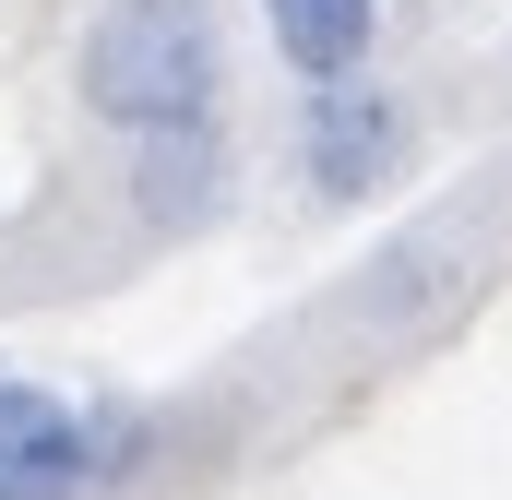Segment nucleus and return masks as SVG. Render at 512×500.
<instances>
[{
  "label": "nucleus",
  "instance_id": "nucleus-1",
  "mask_svg": "<svg viewBox=\"0 0 512 500\" xmlns=\"http://www.w3.org/2000/svg\"><path fill=\"white\" fill-rule=\"evenodd\" d=\"M72 96L120 143L227 120V24H215V0H96V24L72 48Z\"/></svg>",
  "mask_w": 512,
  "mask_h": 500
},
{
  "label": "nucleus",
  "instance_id": "nucleus-2",
  "mask_svg": "<svg viewBox=\"0 0 512 500\" xmlns=\"http://www.w3.org/2000/svg\"><path fill=\"white\" fill-rule=\"evenodd\" d=\"M417 143V108L393 96L382 72H346V84H298V179L310 203H370Z\"/></svg>",
  "mask_w": 512,
  "mask_h": 500
},
{
  "label": "nucleus",
  "instance_id": "nucleus-3",
  "mask_svg": "<svg viewBox=\"0 0 512 500\" xmlns=\"http://www.w3.org/2000/svg\"><path fill=\"white\" fill-rule=\"evenodd\" d=\"M0 500H96V405L0 370Z\"/></svg>",
  "mask_w": 512,
  "mask_h": 500
},
{
  "label": "nucleus",
  "instance_id": "nucleus-4",
  "mask_svg": "<svg viewBox=\"0 0 512 500\" xmlns=\"http://www.w3.org/2000/svg\"><path fill=\"white\" fill-rule=\"evenodd\" d=\"M143 167H131V215L155 227V239H203L227 203H239V155H227V120L203 131H155V143H131Z\"/></svg>",
  "mask_w": 512,
  "mask_h": 500
},
{
  "label": "nucleus",
  "instance_id": "nucleus-5",
  "mask_svg": "<svg viewBox=\"0 0 512 500\" xmlns=\"http://www.w3.org/2000/svg\"><path fill=\"white\" fill-rule=\"evenodd\" d=\"M262 36H274L286 84H346L382 60V0H262Z\"/></svg>",
  "mask_w": 512,
  "mask_h": 500
}]
</instances>
